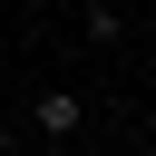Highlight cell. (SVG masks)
Returning a JSON list of instances; mask_svg holds the SVG:
<instances>
[{
    "label": "cell",
    "mask_w": 156,
    "mask_h": 156,
    "mask_svg": "<svg viewBox=\"0 0 156 156\" xmlns=\"http://www.w3.org/2000/svg\"><path fill=\"white\" fill-rule=\"evenodd\" d=\"M0 156H49V146H29L20 127H0Z\"/></svg>",
    "instance_id": "2"
},
{
    "label": "cell",
    "mask_w": 156,
    "mask_h": 156,
    "mask_svg": "<svg viewBox=\"0 0 156 156\" xmlns=\"http://www.w3.org/2000/svg\"><path fill=\"white\" fill-rule=\"evenodd\" d=\"M78 127H88V98H78V88H39V98H29V146H49V156H58Z\"/></svg>",
    "instance_id": "1"
}]
</instances>
